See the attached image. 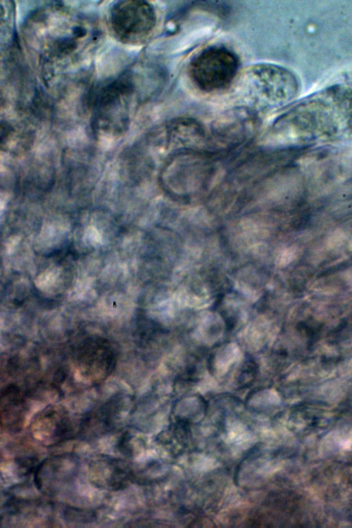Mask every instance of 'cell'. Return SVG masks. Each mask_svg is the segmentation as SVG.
Returning <instances> with one entry per match:
<instances>
[{"label":"cell","mask_w":352,"mask_h":528,"mask_svg":"<svg viewBox=\"0 0 352 528\" xmlns=\"http://www.w3.org/2000/svg\"><path fill=\"white\" fill-rule=\"evenodd\" d=\"M109 22L122 41L135 43L146 38L156 22L154 8L141 1H120L111 9Z\"/></svg>","instance_id":"6"},{"label":"cell","mask_w":352,"mask_h":528,"mask_svg":"<svg viewBox=\"0 0 352 528\" xmlns=\"http://www.w3.org/2000/svg\"><path fill=\"white\" fill-rule=\"evenodd\" d=\"M78 459L71 453L50 456L34 470V483L45 494H54L72 482L78 469Z\"/></svg>","instance_id":"8"},{"label":"cell","mask_w":352,"mask_h":528,"mask_svg":"<svg viewBox=\"0 0 352 528\" xmlns=\"http://www.w3.org/2000/svg\"><path fill=\"white\" fill-rule=\"evenodd\" d=\"M1 425L10 432H17L22 428L26 413L24 395L14 384H10L1 391Z\"/></svg>","instance_id":"12"},{"label":"cell","mask_w":352,"mask_h":528,"mask_svg":"<svg viewBox=\"0 0 352 528\" xmlns=\"http://www.w3.org/2000/svg\"><path fill=\"white\" fill-rule=\"evenodd\" d=\"M271 132L278 140L352 133V86L334 85L307 96L280 115Z\"/></svg>","instance_id":"2"},{"label":"cell","mask_w":352,"mask_h":528,"mask_svg":"<svg viewBox=\"0 0 352 528\" xmlns=\"http://www.w3.org/2000/svg\"><path fill=\"white\" fill-rule=\"evenodd\" d=\"M65 517L67 520L77 522H87L91 521L94 514L91 512L79 510L77 508L69 507L65 511Z\"/></svg>","instance_id":"13"},{"label":"cell","mask_w":352,"mask_h":528,"mask_svg":"<svg viewBox=\"0 0 352 528\" xmlns=\"http://www.w3.org/2000/svg\"><path fill=\"white\" fill-rule=\"evenodd\" d=\"M239 69V59L230 50L219 46L206 48L189 65L195 85L205 92L221 90L233 82Z\"/></svg>","instance_id":"5"},{"label":"cell","mask_w":352,"mask_h":528,"mask_svg":"<svg viewBox=\"0 0 352 528\" xmlns=\"http://www.w3.org/2000/svg\"><path fill=\"white\" fill-rule=\"evenodd\" d=\"M24 34L27 45L49 78L78 65L95 49L100 37L92 20L58 7L32 14Z\"/></svg>","instance_id":"1"},{"label":"cell","mask_w":352,"mask_h":528,"mask_svg":"<svg viewBox=\"0 0 352 528\" xmlns=\"http://www.w3.org/2000/svg\"><path fill=\"white\" fill-rule=\"evenodd\" d=\"M32 437L45 446H53L74 436L72 421L66 410L50 406L39 412L30 425Z\"/></svg>","instance_id":"7"},{"label":"cell","mask_w":352,"mask_h":528,"mask_svg":"<svg viewBox=\"0 0 352 528\" xmlns=\"http://www.w3.org/2000/svg\"><path fill=\"white\" fill-rule=\"evenodd\" d=\"M79 362L82 373L92 381H100L111 373L114 368L113 352L103 339H87L81 346Z\"/></svg>","instance_id":"10"},{"label":"cell","mask_w":352,"mask_h":528,"mask_svg":"<svg viewBox=\"0 0 352 528\" xmlns=\"http://www.w3.org/2000/svg\"><path fill=\"white\" fill-rule=\"evenodd\" d=\"M296 76L287 69L272 63H257L244 70L236 80L234 94L243 107L255 112L281 107L299 91Z\"/></svg>","instance_id":"3"},{"label":"cell","mask_w":352,"mask_h":528,"mask_svg":"<svg viewBox=\"0 0 352 528\" xmlns=\"http://www.w3.org/2000/svg\"><path fill=\"white\" fill-rule=\"evenodd\" d=\"M99 465L94 468V473H99V478L94 482L100 487L113 490H123L135 479L134 473L124 461L104 456L99 459Z\"/></svg>","instance_id":"11"},{"label":"cell","mask_w":352,"mask_h":528,"mask_svg":"<svg viewBox=\"0 0 352 528\" xmlns=\"http://www.w3.org/2000/svg\"><path fill=\"white\" fill-rule=\"evenodd\" d=\"M134 85L126 75L104 87L99 93L94 109V131L100 137L116 138L129 125Z\"/></svg>","instance_id":"4"},{"label":"cell","mask_w":352,"mask_h":528,"mask_svg":"<svg viewBox=\"0 0 352 528\" xmlns=\"http://www.w3.org/2000/svg\"><path fill=\"white\" fill-rule=\"evenodd\" d=\"M127 411L124 398L120 395H116L82 418L79 434L85 439H93L111 432L122 424Z\"/></svg>","instance_id":"9"}]
</instances>
